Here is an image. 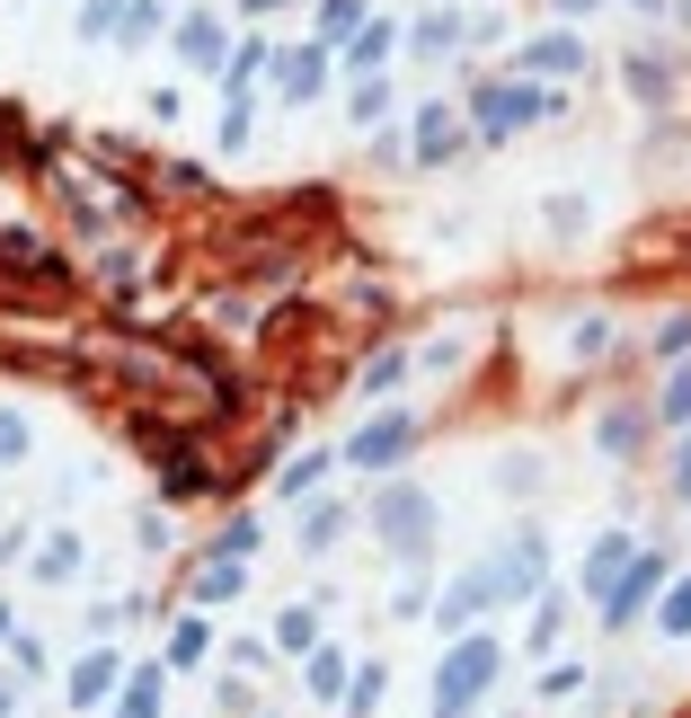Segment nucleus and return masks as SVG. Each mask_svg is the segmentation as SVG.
Segmentation results:
<instances>
[{"label": "nucleus", "mask_w": 691, "mask_h": 718, "mask_svg": "<svg viewBox=\"0 0 691 718\" xmlns=\"http://www.w3.org/2000/svg\"><path fill=\"white\" fill-rule=\"evenodd\" d=\"M488 674H497V647H488V638H470L461 657H452V674H444V718H461V701L488 683Z\"/></svg>", "instance_id": "obj_1"}, {"label": "nucleus", "mask_w": 691, "mask_h": 718, "mask_svg": "<svg viewBox=\"0 0 691 718\" xmlns=\"http://www.w3.org/2000/svg\"><path fill=\"white\" fill-rule=\"evenodd\" d=\"M381 524H390L399 541H426V533H435V514H426V497H390V514H381Z\"/></svg>", "instance_id": "obj_2"}, {"label": "nucleus", "mask_w": 691, "mask_h": 718, "mask_svg": "<svg viewBox=\"0 0 691 718\" xmlns=\"http://www.w3.org/2000/svg\"><path fill=\"white\" fill-rule=\"evenodd\" d=\"M399 443H408V426H399V417H381V426L355 443V462H381V452H399Z\"/></svg>", "instance_id": "obj_3"}, {"label": "nucleus", "mask_w": 691, "mask_h": 718, "mask_svg": "<svg viewBox=\"0 0 691 718\" xmlns=\"http://www.w3.org/2000/svg\"><path fill=\"white\" fill-rule=\"evenodd\" d=\"M532 72H577V45L559 36V45H532Z\"/></svg>", "instance_id": "obj_4"}, {"label": "nucleus", "mask_w": 691, "mask_h": 718, "mask_svg": "<svg viewBox=\"0 0 691 718\" xmlns=\"http://www.w3.org/2000/svg\"><path fill=\"white\" fill-rule=\"evenodd\" d=\"M10 452H19V417H0V462H10Z\"/></svg>", "instance_id": "obj_5"}]
</instances>
